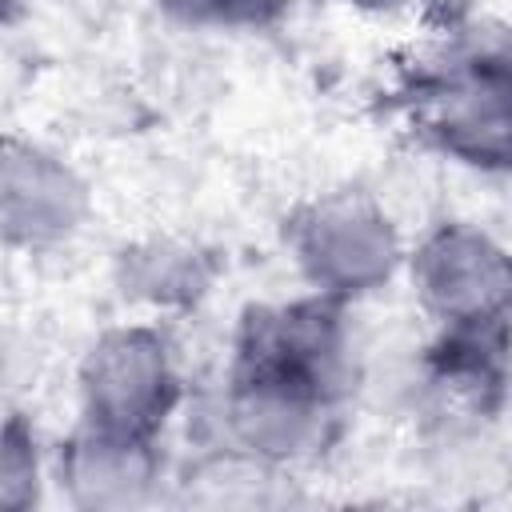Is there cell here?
<instances>
[{"instance_id":"obj_5","label":"cell","mask_w":512,"mask_h":512,"mask_svg":"<svg viewBox=\"0 0 512 512\" xmlns=\"http://www.w3.org/2000/svg\"><path fill=\"white\" fill-rule=\"evenodd\" d=\"M188 20H216V24H260L276 0H168Z\"/></svg>"},{"instance_id":"obj_2","label":"cell","mask_w":512,"mask_h":512,"mask_svg":"<svg viewBox=\"0 0 512 512\" xmlns=\"http://www.w3.org/2000/svg\"><path fill=\"white\" fill-rule=\"evenodd\" d=\"M296 260L324 296L364 292L388 280L396 236L388 220L364 200H324L296 220Z\"/></svg>"},{"instance_id":"obj_3","label":"cell","mask_w":512,"mask_h":512,"mask_svg":"<svg viewBox=\"0 0 512 512\" xmlns=\"http://www.w3.org/2000/svg\"><path fill=\"white\" fill-rule=\"evenodd\" d=\"M416 288L444 324L496 320L504 312V256L476 232L444 228L416 256Z\"/></svg>"},{"instance_id":"obj_1","label":"cell","mask_w":512,"mask_h":512,"mask_svg":"<svg viewBox=\"0 0 512 512\" xmlns=\"http://www.w3.org/2000/svg\"><path fill=\"white\" fill-rule=\"evenodd\" d=\"M172 392L168 352L144 328L104 336L84 364V404L100 436L140 440L164 420Z\"/></svg>"},{"instance_id":"obj_6","label":"cell","mask_w":512,"mask_h":512,"mask_svg":"<svg viewBox=\"0 0 512 512\" xmlns=\"http://www.w3.org/2000/svg\"><path fill=\"white\" fill-rule=\"evenodd\" d=\"M356 4H376V8H384V4H396V0H356Z\"/></svg>"},{"instance_id":"obj_4","label":"cell","mask_w":512,"mask_h":512,"mask_svg":"<svg viewBox=\"0 0 512 512\" xmlns=\"http://www.w3.org/2000/svg\"><path fill=\"white\" fill-rule=\"evenodd\" d=\"M80 216V184L64 164L40 156L32 148L0 152V228L28 244H52L76 228Z\"/></svg>"}]
</instances>
